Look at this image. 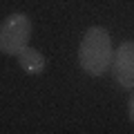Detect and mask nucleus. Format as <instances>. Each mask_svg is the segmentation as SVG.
<instances>
[{
	"label": "nucleus",
	"mask_w": 134,
	"mask_h": 134,
	"mask_svg": "<svg viewBox=\"0 0 134 134\" xmlns=\"http://www.w3.org/2000/svg\"><path fill=\"white\" fill-rule=\"evenodd\" d=\"M114 47L105 27H90L78 45V65L87 76H103L110 72Z\"/></svg>",
	"instance_id": "1"
},
{
	"label": "nucleus",
	"mask_w": 134,
	"mask_h": 134,
	"mask_svg": "<svg viewBox=\"0 0 134 134\" xmlns=\"http://www.w3.org/2000/svg\"><path fill=\"white\" fill-rule=\"evenodd\" d=\"M31 38V20L27 14H11L0 23V52L16 56L29 45Z\"/></svg>",
	"instance_id": "2"
},
{
	"label": "nucleus",
	"mask_w": 134,
	"mask_h": 134,
	"mask_svg": "<svg viewBox=\"0 0 134 134\" xmlns=\"http://www.w3.org/2000/svg\"><path fill=\"white\" fill-rule=\"evenodd\" d=\"M110 69L123 90H134V40H123L114 49Z\"/></svg>",
	"instance_id": "3"
},
{
	"label": "nucleus",
	"mask_w": 134,
	"mask_h": 134,
	"mask_svg": "<svg viewBox=\"0 0 134 134\" xmlns=\"http://www.w3.org/2000/svg\"><path fill=\"white\" fill-rule=\"evenodd\" d=\"M16 60H18L20 69L27 74H31V76H38V74L45 72V67H47V60H45V56L38 52V49H34V47H25L23 52L16 54Z\"/></svg>",
	"instance_id": "4"
},
{
	"label": "nucleus",
	"mask_w": 134,
	"mask_h": 134,
	"mask_svg": "<svg viewBox=\"0 0 134 134\" xmlns=\"http://www.w3.org/2000/svg\"><path fill=\"white\" fill-rule=\"evenodd\" d=\"M127 116L134 123V90H132V94H130V98H127Z\"/></svg>",
	"instance_id": "5"
}]
</instances>
